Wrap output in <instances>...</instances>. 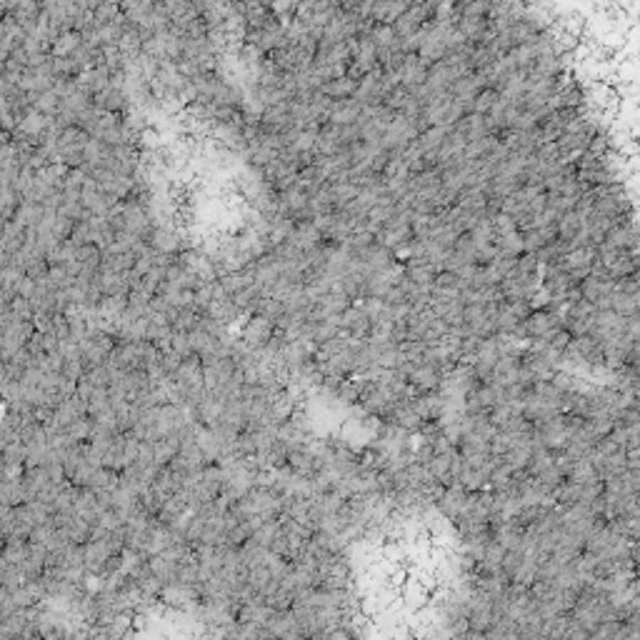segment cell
I'll list each match as a JSON object with an SVG mask.
<instances>
[{"instance_id":"6da1fadb","label":"cell","mask_w":640,"mask_h":640,"mask_svg":"<svg viewBox=\"0 0 640 640\" xmlns=\"http://www.w3.org/2000/svg\"><path fill=\"white\" fill-rule=\"evenodd\" d=\"M428 68H430V63H425L421 55H406L403 58V68H401V85L408 90V95L413 93V90L423 88L425 85V75H428Z\"/></svg>"},{"instance_id":"7a4b0ae2","label":"cell","mask_w":640,"mask_h":640,"mask_svg":"<svg viewBox=\"0 0 640 640\" xmlns=\"http://www.w3.org/2000/svg\"><path fill=\"white\" fill-rule=\"evenodd\" d=\"M360 113H363V105L355 103L353 98H343V100H333V108H330V115H328V123L330 125H350L355 123V120L360 118Z\"/></svg>"},{"instance_id":"3957f363","label":"cell","mask_w":640,"mask_h":640,"mask_svg":"<svg viewBox=\"0 0 640 640\" xmlns=\"http://www.w3.org/2000/svg\"><path fill=\"white\" fill-rule=\"evenodd\" d=\"M613 286H615V283H613V281H608V278L588 276V278H585V281L578 286V291H580V298H583V300H588L590 305H593V303L598 300V298L610 295V293H613Z\"/></svg>"},{"instance_id":"277c9868","label":"cell","mask_w":640,"mask_h":640,"mask_svg":"<svg viewBox=\"0 0 640 640\" xmlns=\"http://www.w3.org/2000/svg\"><path fill=\"white\" fill-rule=\"evenodd\" d=\"M408 8H411V3H373L370 21L378 23V26H393Z\"/></svg>"},{"instance_id":"5b68a950","label":"cell","mask_w":640,"mask_h":640,"mask_svg":"<svg viewBox=\"0 0 640 640\" xmlns=\"http://www.w3.org/2000/svg\"><path fill=\"white\" fill-rule=\"evenodd\" d=\"M448 133H450V128H443V125H433V128L423 131L421 136L416 138L418 151H421L423 156H425V153H430V151H438V148L445 143Z\"/></svg>"},{"instance_id":"8992f818","label":"cell","mask_w":640,"mask_h":640,"mask_svg":"<svg viewBox=\"0 0 640 640\" xmlns=\"http://www.w3.org/2000/svg\"><path fill=\"white\" fill-rule=\"evenodd\" d=\"M583 230V218H580L578 213H563L560 218L555 220V233H558V240H570L575 238V235Z\"/></svg>"},{"instance_id":"52a82bcc","label":"cell","mask_w":640,"mask_h":640,"mask_svg":"<svg viewBox=\"0 0 640 640\" xmlns=\"http://www.w3.org/2000/svg\"><path fill=\"white\" fill-rule=\"evenodd\" d=\"M355 88H358V83L350 78H338V80H330V83H325L323 88L318 90V93H323L325 98L330 100H343V98H350V95L355 93Z\"/></svg>"},{"instance_id":"ba28073f","label":"cell","mask_w":640,"mask_h":640,"mask_svg":"<svg viewBox=\"0 0 640 640\" xmlns=\"http://www.w3.org/2000/svg\"><path fill=\"white\" fill-rule=\"evenodd\" d=\"M610 310L620 318H630V315H638V293H615L610 295Z\"/></svg>"},{"instance_id":"9c48e42d","label":"cell","mask_w":640,"mask_h":640,"mask_svg":"<svg viewBox=\"0 0 640 640\" xmlns=\"http://www.w3.org/2000/svg\"><path fill=\"white\" fill-rule=\"evenodd\" d=\"M498 98H500V93H495V90H490V88H485V90H480L478 95H475V100H473V108H470V113H475V115H488L490 113V108H493L495 103H498Z\"/></svg>"},{"instance_id":"30bf717a","label":"cell","mask_w":640,"mask_h":640,"mask_svg":"<svg viewBox=\"0 0 640 640\" xmlns=\"http://www.w3.org/2000/svg\"><path fill=\"white\" fill-rule=\"evenodd\" d=\"M406 100H408V90L403 88V85H398L396 90H391V93L386 95V100H383V105H386V108H391L393 113H401V110H403V105H406Z\"/></svg>"}]
</instances>
